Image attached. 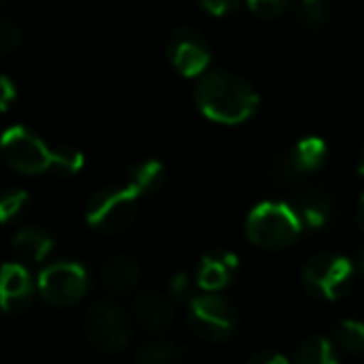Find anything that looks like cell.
<instances>
[{
  "label": "cell",
  "instance_id": "cell-1",
  "mask_svg": "<svg viewBox=\"0 0 364 364\" xmlns=\"http://www.w3.org/2000/svg\"><path fill=\"white\" fill-rule=\"evenodd\" d=\"M194 100L205 117L226 126L243 124L258 109L256 90L226 70L205 73L194 87Z\"/></svg>",
  "mask_w": 364,
  "mask_h": 364
},
{
  "label": "cell",
  "instance_id": "cell-2",
  "mask_svg": "<svg viewBox=\"0 0 364 364\" xmlns=\"http://www.w3.org/2000/svg\"><path fill=\"white\" fill-rule=\"evenodd\" d=\"M301 232H303V226L294 209L284 203L258 205L250 213L247 224H245V235L250 243L269 252H279V250L290 247L299 239Z\"/></svg>",
  "mask_w": 364,
  "mask_h": 364
},
{
  "label": "cell",
  "instance_id": "cell-3",
  "mask_svg": "<svg viewBox=\"0 0 364 364\" xmlns=\"http://www.w3.org/2000/svg\"><path fill=\"white\" fill-rule=\"evenodd\" d=\"M85 337L87 341L105 354L122 352L132 337V324L130 316L124 307L111 301H98L94 303L83 320Z\"/></svg>",
  "mask_w": 364,
  "mask_h": 364
},
{
  "label": "cell",
  "instance_id": "cell-4",
  "mask_svg": "<svg viewBox=\"0 0 364 364\" xmlns=\"http://www.w3.org/2000/svg\"><path fill=\"white\" fill-rule=\"evenodd\" d=\"M136 200L128 188H102L87 200V224L102 235H117L134 222Z\"/></svg>",
  "mask_w": 364,
  "mask_h": 364
},
{
  "label": "cell",
  "instance_id": "cell-5",
  "mask_svg": "<svg viewBox=\"0 0 364 364\" xmlns=\"http://www.w3.org/2000/svg\"><path fill=\"white\" fill-rule=\"evenodd\" d=\"M354 279V267L348 258L337 254H320L314 256L303 269V284L305 288L326 301L341 299Z\"/></svg>",
  "mask_w": 364,
  "mask_h": 364
},
{
  "label": "cell",
  "instance_id": "cell-6",
  "mask_svg": "<svg viewBox=\"0 0 364 364\" xmlns=\"http://www.w3.org/2000/svg\"><path fill=\"white\" fill-rule=\"evenodd\" d=\"M188 322L194 335L205 341L220 343L232 337L237 328V311L226 299L207 292L190 303Z\"/></svg>",
  "mask_w": 364,
  "mask_h": 364
},
{
  "label": "cell",
  "instance_id": "cell-7",
  "mask_svg": "<svg viewBox=\"0 0 364 364\" xmlns=\"http://www.w3.org/2000/svg\"><path fill=\"white\" fill-rule=\"evenodd\" d=\"M2 156L13 171L21 175H41L51 171L53 149L23 126H13L2 136Z\"/></svg>",
  "mask_w": 364,
  "mask_h": 364
},
{
  "label": "cell",
  "instance_id": "cell-8",
  "mask_svg": "<svg viewBox=\"0 0 364 364\" xmlns=\"http://www.w3.org/2000/svg\"><path fill=\"white\" fill-rule=\"evenodd\" d=\"M38 292L53 307H73L87 292V273L77 262H55L41 273Z\"/></svg>",
  "mask_w": 364,
  "mask_h": 364
},
{
  "label": "cell",
  "instance_id": "cell-9",
  "mask_svg": "<svg viewBox=\"0 0 364 364\" xmlns=\"http://www.w3.org/2000/svg\"><path fill=\"white\" fill-rule=\"evenodd\" d=\"M166 55L181 77H203L211 62L207 38L192 28H179L173 32L166 45Z\"/></svg>",
  "mask_w": 364,
  "mask_h": 364
},
{
  "label": "cell",
  "instance_id": "cell-10",
  "mask_svg": "<svg viewBox=\"0 0 364 364\" xmlns=\"http://www.w3.org/2000/svg\"><path fill=\"white\" fill-rule=\"evenodd\" d=\"M326 143L318 136H307L299 141L294 147L284 151L273 162V175L279 181H292L299 179L305 173L318 171L326 162Z\"/></svg>",
  "mask_w": 364,
  "mask_h": 364
},
{
  "label": "cell",
  "instance_id": "cell-11",
  "mask_svg": "<svg viewBox=\"0 0 364 364\" xmlns=\"http://www.w3.org/2000/svg\"><path fill=\"white\" fill-rule=\"evenodd\" d=\"M237 269H239L237 256H232L230 252H213V254L203 258L198 273H196V284L205 292L213 294V292H218L230 284Z\"/></svg>",
  "mask_w": 364,
  "mask_h": 364
},
{
  "label": "cell",
  "instance_id": "cell-12",
  "mask_svg": "<svg viewBox=\"0 0 364 364\" xmlns=\"http://www.w3.org/2000/svg\"><path fill=\"white\" fill-rule=\"evenodd\" d=\"M134 318L147 333H166L173 324V305L158 292H143L134 301Z\"/></svg>",
  "mask_w": 364,
  "mask_h": 364
},
{
  "label": "cell",
  "instance_id": "cell-13",
  "mask_svg": "<svg viewBox=\"0 0 364 364\" xmlns=\"http://www.w3.org/2000/svg\"><path fill=\"white\" fill-rule=\"evenodd\" d=\"M139 264L130 256H113L100 269V284L111 294H128L139 282Z\"/></svg>",
  "mask_w": 364,
  "mask_h": 364
},
{
  "label": "cell",
  "instance_id": "cell-14",
  "mask_svg": "<svg viewBox=\"0 0 364 364\" xmlns=\"http://www.w3.org/2000/svg\"><path fill=\"white\" fill-rule=\"evenodd\" d=\"M32 296V279L21 264H6L2 271V307L4 311H21Z\"/></svg>",
  "mask_w": 364,
  "mask_h": 364
},
{
  "label": "cell",
  "instance_id": "cell-15",
  "mask_svg": "<svg viewBox=\"0 0 364 364\" xmlns=\"http://www.w3.org/2000/svg\"><path fill=\"white\" fill-rule=\"evenodd\" d=\"M292 209H294L303 230H320L333 218V203L326 194H320V192L301 196L292 205Z\"/></svg>",
  "mask_w": 364,
  "mask_h": 364
},
{
  "label": "cell",
  "instance_id": "cell-16",
  "mask_svg": "<svg viewBox=\"0 0 364 364\" xmlns=\"http://www.w3.org/2000/svg\"><path fill=\"white\" fill-rule=\"evenodd\" d=\"M164 183V166L158 160H143L128 171L126 188L136 196H151Z\"/></svg>",
  "mask_w": 364,
  "mask_h": 364
},
{
  "label": "cell",
  "instance_id": "cell-17",
  "mask_svg": "<svg viewBox=\"0 0 364 364\" xmlns=\"http://www.w3.org/2000/svg\"><path fill=\"white\" fill-rule=\"evenodd\" d=\"M51 237L41 228H23L13 237V254L23 262H41L51 252Z\"/></svg>",
  "mask_w": 364,
  "mask_h": 364
},
{
  "label": "cell",
  "instance_id": "cell-18",
  "mask_svg": "<svg viewBox=\"0 0 364 364\" xmlns=\"http://www.w3.org/2000/svg\"><path fill=\"white\" fill-rule=\"evenodd\" d=\"M292 364H339V358L335 346L328 339L311 337L299 348Z\"/></svg>",
  "mask_w": 364,
  "mask_h": 364
},
{
  "label": "cell",
  "instance_id": "cell-19",
  "mask_svg": "<svg viewBox=\"0 0 364 364\" xmlns=\"http://www.w3.org/2000/svg\"><path fill=\"white\" fill-rule=\"evenodd\" d=\"M134 364H181V356L175 346L171 343H145L136 356Z\"/></svg>",
  "mask_w": 364,
  "mask_h": 364
},
{
  "label": "cell",
  "instance_id": "cell-20",
  "mask_svg": "<svg viewBox=\"0 0 364 364\" xmlns=\"http://www.w3.org/2000/svg\"><path fill=\"white\" fill-rule=\"evenodd\" d=\"M337 343L352 354H364V322L348 320L337 328Z\"/></svg>",
  "mask_w": 364,
  "mask_h": 364
},
{
  "label": "cell",
  "instance_id": "cell-21",
  "mask_svg": "<svg viewBox=\"0 0 364 364\" xmlns=\"http://www.w3.org/2000/svg\"><path fill=\"white\" fill-rule=\"evenodd\" d=\"M83 166V156L73 149V147H60L53 149V160H51V173L58 177H73L81 171Z\"/></svg>",
  "mask_w": 364,
  "mask_h": 364
},
{
  "label": "cell",
  "instance_id": "cell-22",
  "mask_svg": "<svg viewBox=\"0 0 364 364\" xmlns=\"http://www.w3.org/2000/svg\"><path fill=\"white\" fill-rule=\"evenodd\" d=\"M26 205H28L26 192H21V190H6L4 196H2V203H0L2 220L4 222H11L13 218L21 215V211L26 209Z\"/></svg>",
  "mask_w": 364,
  "mask_h": 364
},
{
  "label": "cell",
  "instance_id": "cell-23",
  "mask_svg": "<svg viewBox=\"0 0 364 364\" xmlns=\"http://www.w3.org/2000/svg\"><path fill=\"white\" fill-rule=\"evenodd\" d=\"M17 47H19V28L11 19L2 17L0 19V49H2V53L9 55Z\"/></svg>",
  "mask_w": 364,
  "mask_h": 364
},
{
  "label": "cell",
  "instance_id": "cell-24",
  "mask_svg": "<svg viewBox=\"0 0 364 364\" xmlns=\"http://www.w3.org/2000/svg\"><path fill=\"white\" fill-rule=\"evenodd\" d=\"M247 6L260 17H277L286 11L288 0H247Z\"/></svg>",
  "mask_w": 364,
  "mask_h": 364
},
{
  "label": "cell",
  "instance_id": "cell-25",
  "mask_svg": "<svg viewBox=\"0 0 364 364\" xmlns=\"http://www.w3.org/2000/svg\"><path fill=\"white\" fill-rule=\"evenodd\" d=\"M301 15L311 26H322L324 19H326V11H324V4L322 2H307V0H303Z\"/></svg>",
  "mask_w": 364,
  "mask_h": 364
},
{
  "label": "cell",
  "instance_id": "cell-26",
  "mask_svg": "<svg viewBox=\"0 0 364 364\" xmlns=\"http://www.w3.org/2000/svg\"><path fill=\"white\" fill-rule=\"evenodd\" d=\"M168 288H171V294H173L175 299H179V301H186L188 296H192V282H190V277H188L186 273L175 275V277L171 279Z\"/></svg>",
  "mask_w": 364,
  "mask_h": 364
},
{
  "label": "cell",
  "instance_id": "cell-27",
  "mask_svg": "<svg viewBox=\"0 0 364 364\" xmlns=\"http://www.w3.org/2000/svg\"><path fill=\"white\" fill-rule=\"evenodd\" d=\"M239 2H241V0H198V4H200L205 11H209L211 15H215V17L235 11V9L239 6Z\"/></svg>",
  "mask_w": 364,
  "mask_h": 364
},
{
  "label": "cell",
  "instance_id": "cell-28",
  "mask_svg": "<svg viewBox=\"0 0 364 364\" xmlns=\"http://www.w3.org/2000/svg\"><path fill=\"white\" fill-rule=\"evenodd\" d=\"M0 90H2V96H0V100H2V111H6V109H9V105L17 98V90L13 87V83H11V79H9V77H2V81H0Z\"/></svg>",
  "mask_w": 364,
  "mask_h": 364
},
{
  "label": "cell",
  "instance_id": "cell-29",
  "mask_svg": "<svg viewBox=\"0 0 364 364\" xmlns=\"http://www.w3.org/2000/svg\"><path fill=\"white\" fill-rule=\"evenodd\" d=\"M250 364H288V360L279 354H262V356L254 358Z\"/></svg>",
  "mask_w": 364,
  "mask_h": 364
},
{
  "label": "cell",
  "instance_id": "cell-30",
  "mask_svg": "<svg viewBox=\"0 0 364 364\" xmlns=\"http://www.w3.org/2000/svg\"><path fill=\"white\" fill-rule=\"evenodd\" d=\"M358 224H360V228L364 230V196L360 198V205H358Z\"/></svg>",
  "mask_w": 364,
  "mask_h": 364
},
{
  "label": "cell",
  "instance_id": "cell-31",
  "mask_svg": "<svg viewBox=\"0 0 364 364\" xmlns=\"http://www.w3.org/2000/svg\"><path fill=\"white\" fill-rule=\"evenodd\" d=\"M358 267H360V271L364 273V247L363 252H360V256H358Z\"/></svg>",
  "mask_w": 364,
  "mask_h": 364
},
{
  "label": "cell",
  "instance_id": "cell-32",
  "mask_svg": "<svg viewBox=\"0 0 364 364\" xmlns=\"http://www.w3.org/2000/svg\"><path fill=\"white\" fill-rule=\"evenodd\" d=\"M360 173L364 175V156H363V162H360Z\"/></svg>",
  "mask_w": 364,
  "mask_h": 364
},
{
  "label": "cell",
  "instance_id": "cell-33",
  "mask_svg": "<svg viewBox=\"0 0 364 364\" xmlns=\"http://www.w3.org/2000/svg\"><path fill=\"white\" fill-rule=\"evenodd\" d=\"M307 2H324V0H307Z\"/></svg>",
  "mask_w": 364,
  "mask_h": 364
},
{
  "label": "cell",
  "instance_id": "cell-34",
  "mask_svg": "<svg viewBox=\"0 0 364 364\" xmlns=\"http://www.w3.org/2000/svg\"><path fill=\"white\" fill-rule=\"evenodd\" d=\"M0 2H4V0H0Z\"/></svg>",
  "mask_w": 364,
  "mask_h": 364
}]
</instances>
